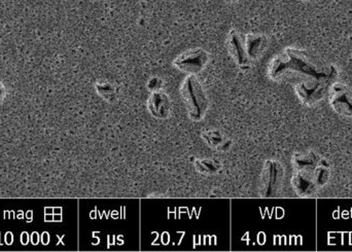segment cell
<instances>
[{"label": "cell", "mask_w": 352, "mask_h": 252, "mask_svg": "<svg viewBox=\"0 0 352 252\" xmlns=\"http://www.w3.org/2000/svg\"><path fill=\"white\" fill-rule=\"evenodd\" d=\"M148 109L154 117L164 119L170 113V100L165 93L156 91L151 95Z\"/></svg>", "instance_id": "obj_10"}, {"label": "cell", "mask_w": 352, "mask_h": 252, "mask_svg": "<svg viewBox=\"0 0 352 252\" xmlns=\"http://www.w3.org/2000/svg\"><path fill=\"white\" fill-rule=\"evenodd\" d=\"M97 90L104 98H107V97H113V95H115V89L109 82L97 84Z\"/></svg>", "instance_id": "obj_15"}, {"label": "cell", "mask_w": 352, "mask_h": 252, "mask_svg": "<svg viewBox=\"0 0 352 252\" xmlns=\"http://www.w3.org/2000/svg\"><path fill=\"white\" fill-rule=\"evenodd\" d=\"M245 38V49L250 60H256L268 47V37L261 33H248Z\"/></svg>", "instance_id": "obj_9"}, {"label": "cell", "mask_w": 352, "mask_h": 252, "mask_svg": "<svg viewBox=\"0 0 352 252\" xmlns=\"http://www.w3.org/2000/svg\"><path fill=\"white\" fill-rule=\"evenodd\" d=\"M320 163V157L312 152H297L293 157V166L296 171H314Z\"/></svg>", "instance_id": "obj_11"}, {"label": "cell", "mask_w": 352, "mask_h": 252, "mask_svg": "<svg viewBox=\"0 0 352 252\" xmlns=\"http://www.w3.org/2000/svg\"><path fill=\"white\" fill-rule=\"evenodd\" d=\"M219 165L217 161L207 159V160L197 161L196 168L198 169L199 172L211 174V173L217 172L219 169Z\"/></svg>", "instance_id": "obj_14"}, {"label": "cell", "mask_w": 352, "mask_h": 252, "mask_svg": "<svg viewBox=\"0 0 352 252\" xmlns=\"http://www.w3.org/2000/svg\"><path fill=\"white\" fill-rule=\"evenodd\" d=\"M180 95L188 117L199 122L206 115L209 107V99L202 84L194 74H188L180 87Z\"/></svg>", "instance_id": "obj_2"}, {"label": "cell", "mask_w": 352, "mask_h": 252, "mask_svg": "<svg viewBox=\"0 0 352 252\" xmlns=\"http://www.w3.org/2000/svg\"><path fill=\"white\" fill-rule=\"evenodd\" d=\"M285 179V168L278 161L265 162L260 179L261 197H276L280 192Z\"/></svg>", "instance_id": "obj_3"}, {"label": "cell", "mask_w": 352, "mask_h": 252, "mask_svg": "<svg viewBox=\"0 0 352 252\" xmlns=\"http://www.w3.org/2000/svg\"><path fill=\"white\" fill-rule=\"evenodd\" d=\"M223 2H227V3H237V2H239L240 0H223Z\"/></svg>", "instance_id": "obj_16"}, {"label": "cell", "mask_w": 352, "mask_h": 252, "mask_svg": "<svg viewBox=\"0 0 352 252\" xmlns=\"http://www.w3.org/2000/svg\"><path fill=\"white\" fill-rule=\"evenodd\" d=\"M289 73L332 82L338 76V69L334 64L329 63L309 49L287 47L271 62L269 76L277 80Z\"/></svg>", "instance_id": "obj_1"}, {"label": "cell", "mask_w": 352, "mask_h": 252, "mask_svg": "<svg viewBox=\"0 0 352 252\" xmlns=\"http://www.w3.org/2000/svg\"><path fill=\"white\" fill-rule=\"evenodd\" d=\"M332 82H322V80L304 78L298 82L295 87L296 94L300 100L307 105L312 106L326 97Z\"/></svg>", "instance_id": "obj_5"}, {"label": "cell", "mask_w": 352, "mask_h": 252, "mask_svg": "<svg viewBox=\"0 0 352 252\" xmlns=\"http://www.w3.org/2000/svg\"><path fill=\"white\" fill-rule=\"evenodd\" d=\"M202 135L211 148L215 150H226L225 146H227L228 139L221 132L217 130H210V131L204 132Z\"/></svg>", "instance_id": "obj_12"}, {"label": "cell", "mask_w": 352, "mask_h": 252, "mask_svg": "<svg viewBox=\"0 0 352 252\" xmlns=\"http://www.w3.org/2000/svg\"><path fill=\"white\" fill-rule=\"evenodd\" d=\"M302 1H311V0H302Z\"/></svg>", "instance_id": "obj_17"}, {"label": "cell", "mask_w": 352, "mask_h": 252, "mask_svg": "<svg viewBox=\"0 0 352 252\" xmlns=\"http://www.w3.org/2000/svg\"><path fill=\"white\" fill-rule=\"evenodd\" d=\"M227 47L232 59L239 67H245L250 64V60L245 49V38L239 31L236 29L230 31L228 34Z\"/></svg>", "instance_id": "obj_7"}, {"label": "cell", "mask_w": 352, "mask_h": 252, "mask_svg": "<svg viewBox=\"0 0 352 252\" xmlns=\"http://www.w3.org/2000/svg\"><path fill=\"white\" fill-rule=\"evenodd\" d=\"M329 100L335 113L352 117V88L349 84L336 82L329 89Z\"/></svg>", "instance_id": "obj_6"}, {"label": "cell", "mask_w": 352, "mask_h": 252, "mask_svg": "<svg viewBox=\"0 0 352 252\" xmlns=\"http://www.w3.org/2000/svg\"><path fill=\"white\" fill-rule=\"evenodd\" d=\"M314 171H296L292 179L294 191L299 197H311L318 191V185L314 179Z\"/></svg>", "instance_id": "obj_8"}, {"label": "cell", "mask_w": 352, "mask_h": 252, "mask_svg": "<svg viewBox=\"0 0 352 252\" xmlns=\"http://www.w3.org/2000/svg\"><path fill=\"white\" fill-rule=\"evenodd\" d=\"M312 174H314L316 185H318V189H320V187H322L328 183L329 179H330V169H329L328 166L320 164V162L318 166L314 168Z\"/></svg>", "instance_id": "obj_13"}, {"label": "cell", "mask_w": 352, "mask_h": 252, "mask_svg": "<svg viewBox=\"0 0 352 252\" xmlns=\"http://www.w3.org/2000/svg\"><path fill=\"white\" fill-rule=\"evenodd\" d=\"M210 60V55L203 47H194L177 56L173 65L178 70L186 74H198L203 71Z\"/></svg>", "instance_id": "obj_4"}]
</instances>
